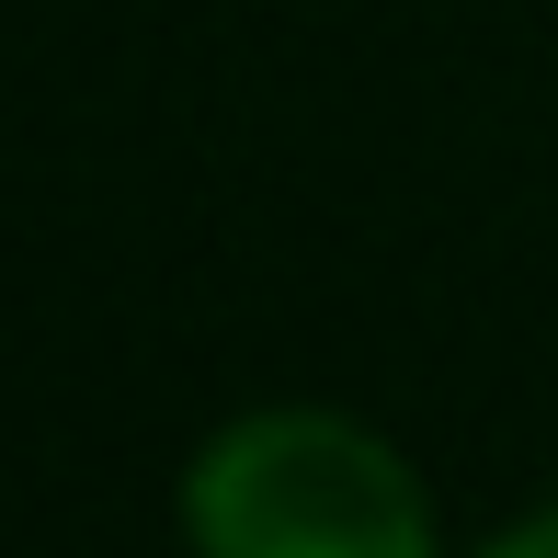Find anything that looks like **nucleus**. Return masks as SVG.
<instances>
[{
	"mask_svg": "<svg viewBox=\"0 0 558 558\" xmlns=\"http://www.w3.org/2000/svg\"><path fill=\"white\" fill-rule=\"evenodd\" d=\"M478 558H558V501H536L524 524H501V536L478 547Z\"/></svg>",
	"mask_w": 558,
	"mask_h": 558,
	"instance_id": "obj_2",
	"label": "nucleus"
},
{
	"mask_svg": "<svg viewBox=\"0 0 558 558\" xmlns=\"http://www.w3.org/2000/svg\"><path fill=\"white\" fill-rule=\"evenodd\" d=\"M183 536L194 558H445L422 468L319 399L240 411L194 445Z\"/></svg>",
	"mask_w": 558,
	"mask_h": 558,
	"instance_id": "obj_1",
	"label": "nucleus"
}]
</instances>
